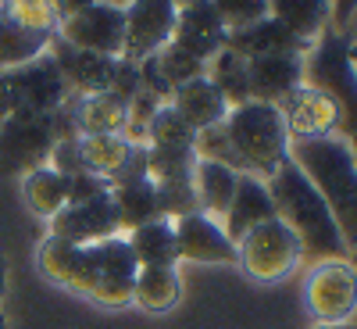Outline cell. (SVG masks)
Returning <instances> with one entry per match:
<instances>
[{
	"mask_svg": "<svg viewBox=\"0 0 357 329\" xmlns=\"http://www.w3.org/2000/svg\"><path fill=\"white\" fill-rule=\"evenodd\" d=\"M304 82L329 94L340 108V136L357 158V72L350 65V36L325 29V36L304 57Z\"/></svg>",
	"mask_w": 357,
	"mask_h": 329,
	"instance_id": "5",
	"label": "cell"
},
{
	"mask_svg": "<svg viewBox=\"0 0 357 329\" xmlns=\"http://www.w3.org/2000/svg\"><path fill=\"white\" fill-rule=\"evenodd\" d=\"M154 61H158V72H161V79L168 82V89H178V86H186V82L207 75V65L197 61L193 54L178 50L175 43H168L165 50H158V54H154Z\"/></svg>",
	"mask_w": 357,
	"mask_h": 329,
	"instance_id": "32",
	"label": "cell"
},
{
	"mask_svg": "<svg viewBox=\"0 0 357 329\" xmlns=\"http://www.w3.org/2000/svg\"><path fill=\"white\" fill-rule=\"evenodd\" d=\"M54 36H40V33H29V29L15 25L0 4V72H11V68H22L29 61H36L50 50Z\"/></svg>",
	"mask_w": 357,
	"mask_h": 329,
	"instance_id": "27",
	"label": "cell"
},
{
	"mask_svg": "<svg viewBox=\"0 0 357 329\" xmlns=\"http://www.w3.org/2000/svg\"><path fill=\"white\" fill-rule=\"evenodd\" d=\"M215 8H218V15H222L229 33L268 18V4H264V0H215Z\"/></svg>",
	"mask_w": 357,
	"mask_h": 329,
	"instance_id": "35",
	"label": "cell"
},
{
	"mask_svg": "<svg viewBox=\"0 0 357 329\" xmlns=\"http://www.w3.org/2000/svg\"><path fill=\"white\" fill-rule=\"evenodd\" d=\"M0 329H8V319L4 315H0Z\"/></svg>",
	"mask_w": 357,
	"mask_h": 329,
	"instance_id": "42",
	"label": "cell"
},
{
	"mask_svg": "<svg viewBox=\"0 0 357 329\" xmlns=\"http://www.w3.org/2000/svg\"><path fill=\"white\" fill-rule=\"evenodd\" d=\"M178 4L172 0H136L126 4V61H146L172 43Z\"/></svg>",
	"mask_w": 357,
	"mask_h": 329,
	"instance_id": "12",
	"label": "cell"
},
{
	"mask_svg": "<svg viewBox=\"0 0 357 329\" xmlns=\"http://www.w3.org/2000/svg\"><path fill=\"white\" fill-rule=\"evenodd\" d=\"M126 240L136 254L139 265H178L175 254V222L172 219H154L132 233H126Z\"/></svg>",
	"mask_w": 357,
	"mask_h": 329,
	"instance_id": "28",
	"label": "cell"
},
{
	"mask_svg": "<svg viewBox=\"0 0 357 329\" xmlns=\"http://www.w3.org/2000/svg\"><path fill=\"white\" fill-rule=\"evenodd\" d=\"M8 293V258H4V251H0V297Z\"/></svg>",
	"mask_w": 357,
	"mask_h": 329,
	"instance_id": "38",
	"label": "cell"
},
{
	"mask_svg": "<svg viewBox=\"0 0 357 329\" xmlns=\"http://www.w3.org/2000/svg\"><path fill=\"white\" fill-rule=\"evenodd\" d=\"M304 308L318 326H343L357 319V268L350 258L314 261L304 276Z\"/></svg>",
	"mask_w": 357,
	"mask_h": 329,
	"instance_id": "8",
	"label": "cell"
},
{
	"mask_svg": "<svg viewBox=\"0 0 357 329\" xmlns=\"http://www.w3.org/2000/svg\"><path fill=\"white\" fill-rule=\"evenodd\" d=\"M183 297V279L175 265H139L132 283V305L143 312H168Z\"/></svg>",
	"mask_w": 357,
	"mask_h": 329,
	"instance_id": "24",
	"label": "cell"
},
{
	"mask_svg": "<svg viewBox=\"0 0 357 329\" xmlns=\"http://www.w3.org/2000/svg\"><path fill=\"white\" fill-rule=\"evenodd\" d=\"M36 265L54 286L82 293L97 305H107V308L132 305V283L139 272V261L126 240V233L100 244H82V247L47 236L36 251Z\"/></svg>",
	"mask_w": 357,
	"mask_h": 329,
	"instance_id": "1",
	"label": "cell"
},
{
	"mask_svg": "<svg viewBox=\"0 0 357 329\" xmlns=\"http://www.w3.org/2000/svg\"><path fill=\"white\" fill-rule=\"evenodd\" d=\"M268 15H272L282 29H289L296 40L314 47L333 22V4H321V0H272Z\"/></svg>",
	"mask_w": 357,
	"mask_h": 329,
	"instance_id": "21",
	"label": "cell"
},
{
	"mask_svg": "<svg viewBox=\"0 0 357 329\" xmlns=\"http://www.w3.org/2000/svg\"><path fill=\"white\" fill-rule=\"evenodd\" d=\"M111 204H114V215L122 233H132L146 222L161 219V207H158V190H154V179H129V183H118L111 187Z\"/></svg>",
	"mask_w": 357,
	"mask_h": 329,
	"instance_id": "23",
	"label": "cell"
},
{
	"mask_svg": "<svg viewBox=\"0 0 357 329\" xmlns=\"http://www.w3.org/2000/svg\"><path fill=\"white\" fill-rule=\"evenodd\" d=\"M193 158H200V161H218V165H225V168H232V172L243 175V165H240V158H236V151H232L225 126L200 129L197 140H193Z\"/></svg>",
	"mask_w": 357,
	"mask_h": 329,
	"instance_id": "34",
	"label": "cell"
},
{
	"mask_svg": "<svg viewBox=\"0 0 357 329\" xmlns=\"http://www.w3.org/2000/svg\"><path fill=\"white\" fill-rule=\"evenodd\" d=\"M54 240H65V244H100L111 240V236H122V226H118L114 215V204L111 193L93 197V200H82V204H65L61 212L50 219V233Z\"/></svg>",
	"mask_w": 357,
	"mask_h": 329,
	"instance_id": "13",
	"label": "cell"
},
{
	"mask_svg": "<svg viewBox=\"0 0 357 329\" xmlns=\"http://www.w3.org/2000/svg\"><path fill=\"white\" fill-rule=\"evenodd\" d=\"M264 187L272 193L275 215L296 233V240L304 244V258L311 265L325 258H350V247L343 244L321 193L311 187V179L293 161H286L272 179H264Z\"/></svg>",
	"mask_w": 357,
	"mask_h": 329,
	"instance_id": "2",
	"label": "cell"
},
{
	"mask_svg": "<svg viewBox=\"0 0 357 329\" xmlns=\"http://www.w3.org/2000/svg\"><path fill=\"white\" fill-rule=\"evenodd\" d=\"M79 151H82V168L89 175L111 179L126 165L132 147L126 143V136H79Z\"/></svg>",
	"mask_w": 357,
	"mask_h": 329,
	"instance_id": "30",
	"label": "cell"
},
{
	"mask_svg": "<svg viewBox=\"0 0 357 329\" xmlns=\"http://www.w3.org/2000/svg\"><path fill=\"white\" fill-rule=\"evenodd\" d=\"M247 86L250 101L279 108L296 86H304V57L296 54H272L247 61Z\"/></svg>",
	"mask_w": 357,
	"mask_h": 329,
	"instance_id": "16",
	"label": "cell"
},
{
	"mask_svg": "<svg viewBox=\"0 0 357 329\" xmlns=\"http://www.w3.org/2000/svg\"><path fill=\"white\" fill-rule=\"evenodd\" d=\"M47 168H54L57 175H65V179H75L82 175V151H79V136H61L54 143V151L47 158Z\"/></svg>",
	"mask_w": 357,
	"mask_h": 329,
	"instance_id": "36",
	"label": "cell"
},
{
	"mask_svg": "<svg viewBox=\"0 0 357 329\" xmlns=\"http://www.w3.org/2000/svg\"><path fill=\"white\" fill-rule=\"evenodd\" d=\"M350 65H354V72H357V40H350Z\"/></svg>",
	"mask_w": 357,
	"mask_h": 329,
	"instance_id": "39",
	"label": "cell"
},
{
	"mask_svg": "<svg viewBox=\"0 0 357 329\" xmlns=\"http://www.w3.org/2000/svg\"><path fill=\"white\" fill-rule=\"evenodd\" d=\"M236 179L240 172H232L218 161H200L193 165V193H197V204H200V215L222 222L229 204H232V193H236Z\"/></svg>",
	"mask_w": 357,
	"mask_h": 329,
	"instance_id": "22",
	"label": "cell"
},
{
	"mask_svg": "<svg viewBox=\"0 0 357 329\" xmlns=\"http://www.w3.org/2000/svg\"><path fill=\"white\" fill-rule=\"evenodd\" d=\"M197 133L183 122L172 104H161V111L154 115V122L146 126V147H165V151H193Z\"/></svg>",
	"mask_w": 357,
	"mask_h": 329,
	"instance_id": "31",
	"label": "cell"
},
{
	"mask_svg": "<svg viewBox=\"0 0 357 329\" xmlns=\"http://www.w3.org/2000/svg\"><path fill=\"white\" fill-rule=\"evenodd\" d=\"M279 115L286 122L289 143H311V140H329L340 136V108L329 94L318 86L304 82L279 104Z\"/></svg>",
	"mask_w": 357,
	"mask_h": 329,
	"instance_id": "11",
	"label": "cell"
},
{
	"mask_svg": "<svg viewBox=\"0 0 357 329\" xmlns=\"http://www.w3.org/2000/svg\"><path fill=\"white\" fill-rule=\"evenodd\" d=\"M268 219H279L275 215V204H272V193H268L264 179L257 175H240L236 179V193H232V204L222 219V229L232 244H240L250 229H257L261 222Z\"/></svg>",
	"mask_w": 357,
	"mask_h": 329,
	"instance_id": "18",
	"label": "cell"
},
{
	"mask_svg": "<svg viewBox=\"0 0 357 329\" xmlns=\"http://www.w3.org/2000/svg\"><path fill=\"white\" fill-rule=\"evenodd\" d=\"M229 50H236L240 57H272V54H296V57H307V43L296 40L289 29H282L272 15L247 25V29H236V33H229Z\"/></svg>",
	"mask_w": 357,
	"mask_h": 329,
	"instance_id": "19",
	"label": "cell"
},
{
	"mask_svg": "<svg viewBox=\"0 0 357 329\" xmlns=\"http://www.w3.org/2000/svg\"><path fill=\"white\" fill-rule=\"evenodd\" d=\"M57 11V33L75 50H89L100 57H122L126 54V8L122 4H93V0H61Z\"/></svg>",
	"mask_w": 357,
	"mask_h": 329,
	"instance_id": "6",
	"label": "cell"
},
{
	"mask_svg": "<svg viewBox=\"0 0 357 329\" xmlns=\"http://www.w3.org/2000/svg\"><path fill=\"white\" fill-rule=\"evenodd\" d=\"M72 115L79 136H122L126 129V104L111 94L72 97Z\"/></svg>",
	"mask_w": 357,
	"mask_h": 329,
	"instance_id": "25",
	"label": "cell"
},
{
	"mask_svg": "<svg viewBox=\"0 0 357 329\" xmlns=\"http://www.w3.org/2000/svg\"><path fill=\"white\" fill-rule=\"evenodd\" d=\"M168 104L183 115V122H186L193 133L211 129V126H222L225 115L232 111V108L225 104V97L218 94L211 82H207V75H204V79H193V82H186V86H178V89H172V101H168Z\"/></svg>",
	"mask_w": 357,
	"mask_h": 329,
	"instance_id": "20",
	"label": "cell"
},
{
	"mask_svg": "<svg viewBox=\"0 0 357 329\" xmlns=\"http://www.w3.org/2000/svg\"><path fill=\"white\" fill-rule=\"evenodd\" d=\"M54 143H57L54 115H33V111L4 115V122H0V172L25 175L33 168H43Z\"/></svg>",
	"mask_w": 357,
	"mask_h": 329,
	"instance_id": "10",
	"label": "cell"
},
{
	"mask_svg": "<svg viewBox=\"0 0 357 329\" xmlns=\"http://www.w3.org/2000/svg\"><path fill=\"white\" fill-rule=\"evenodd\" d=\"M4 11L15 25L29 29V33H40V36L57 33V11L47 0H11V4H4Z\"/></svg>",
	"mask_w": 357,
	"mask_h": 329,
	"instance_id": "33",
	"label": "cell"
},
{
	"mask_svg": "<svg viewBox=\"0 0 357 329\" xmlns=\"http://www.w3.org/2000/svg\"><path fill=\"white\" fill-rule=\"evenodd\" d=\"M22 197L29 204V212H33L36 219H54L61 207L68 204V179L57 175L54 168H33L22 175Z\"/></svg>",
	"mask_w": 357,
	"mask_h": 329,
	"instance_id": "26",
	"label": "cell"
},
{
	"mask_svg": "<svg viewBox=\"0 0 357 329\" xmlns=\"http://www.w3.org/2000/svg\"><path fill=\"white\" fill-rule=\"evenodd\" d=\"M236 265L254 283H279L304 265V244L282 219H268L236 244Z\"/></svg>",
	"mask_w": 357,
	"mask_h": 329,
	"instance_id": "7",
	"label": "cell"
},
{
	"mask_svg": "<svg viewBox=\"0 0 357 329\" xmlns=\"http://www.w3.org/2000/svg\"><path fill=\"white\" fill-rule=\"evenodd\" d=\"M50 57L57 72H61L65 86L72 97H89V94H104L107 82H111V72H114V61L118 57H100V54H89V50H75L61 40L50 43Z\"/></svg>",
	"mask_w": 357,
	"mask_h": 329,
	"instance_id": "17",
	"label": "cell"
},
{
	"mask_svg": "<svg viewBox=\"0 0 357 329\" xmlns=\"http://www.w3.org/2000/svg\"><path fill=\"white\" fill-rule=\"evenodd\" d=\"M68 97L72 94H68L61 72H57L50 50L36 57V61L0 75V115H18V111L54 115Z\"/></svg>",
	"mask_w": 357,
	"mask_h": 329,
	"instance_id": "9",
	"label": "cell"
},
{
	"mask_svg": "<svg viewBox=\"0 0 357 329\" xmlns=\"http://www.w3.org/2000/svg\"><path fill=\"white\" fill-rule=\"evenodd\" d=\"M225 133L236 158L243 165V175L272 179L286 161H289V133L279 108L272 104H240L225 115Z\"/></svg>",
	"mask_w": 357,
	"mask_h": 329,
	"instance_id": "4",
	"label": "cell"
},
{
	"mask_svg": "<svg viewBox=\"0 0 357 329\" xmlns=\"http://www.w3.org/2000/svg\"><path fill=\"white\" fill-rule=\"evenodd\" d=\"M350 265L357 268V247H350ZM354 322H357V319H354Z\"/></svg>",
	"mask_w": 357,
	"mask_h": 329,
	"instance_id": "41",
	"label": "cell"
},
{
	"mask_svg": "<svg viewBox=\"0 0 357 329\" xmlns=\"http://www.w3.org/2000/svg\"><path fill=\"white\" fill-rule=\"evenodd\" d=\"M172 43L207 65L218 50H225L229 29H225V22H222V15H218L215 4H183V8H178V15H175Z\"/></svg>",
	"mask_w": 357,
	"mask_h": 329,
	"instance_id": "14",
	"label": "cell"
},
{
	"mask_svg": "<svg viewBox=\"0 0 357 329\" xmlns=\"http://www.w3.org/2000/svg\"><path fill=\"white\" fill-rule=\"evenodd\" d=\"M314 329H357V322H343V326H314Z\"/></svg>",
	"mask_w": 357,
	"mask_h": 329,
	"instance_id": "40",
	"label": "cell"
},
{
	"mask_svg": "<svg viewBox=\"0 0 357 329\" xmlns=\"http://www.w3.org/2000/svg\"><path fill=\"white\" fill-rule=\"evenodd\" d=\"M139 65L136 61H126V57H118L114 61V72H111V82H107V89L104 94H111L114 101H122V104H129L136 94H139Z\"/></svg>",
	"mask_w": 357,
	"mask_h": 329,
	"instance_id": "37",
	"label": "cell"
},
{
	"mask_svg": "<svg viewBox=\"0 0 357 329\" xmlns=\"http://www.w3.org/2000/svg\"><path fill=\"white\" fill-rule=\"evenodd\" d=\"M289 161L321 193L347 247H357V158L343 136L289 143Z\"/></svg>",
	"mask_w": 357,
	"mask_h": 329,
	"instance_id": "3",
	"label": "cell"
},
{
	"mask_svg": "<svg viewBox=\"0 0 357 329\" xmlns=\"http://www.w3.org/2000/svg\"><path fill=\"white\" fill-rule=\"evenodd\" d=\"M175 254L197 265H236V244L225 236L222 222L200 212L175 222Z\"/></svg>",
	"mask_w": 357,
	"mask_h": 329,
	"instance_id": "15",
	"label": "cell"
},
{
	"mask_svg": "<svg viewBox=\"0 0 357 329\" xmlns=\"http://www.w3.org/2000/svg\"><path fill=\"white\" fill-rule=\"evenodd\" d=\"M207 82H211L218 94L225 97L229 108L250 104V86H247V57H240L236 50H218L211 61H207Z\"/></svg>",
	"mask_w": 357,
	"mask_h": 329,
	"instance_id": "29",
	"label": "cell"
}]
</instances>
